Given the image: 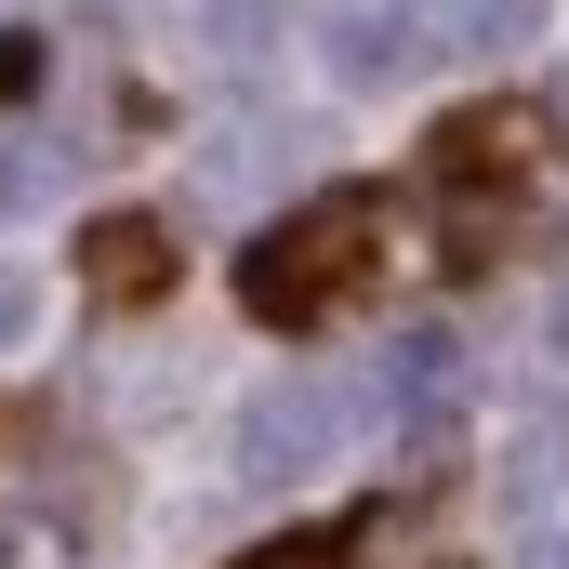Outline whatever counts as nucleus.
I'll list each match as a JSON object with an SVG mask.
<instances>
[{
  "mask_svg": "<svg viewBox=\"0 0 569 569\" xmlns=\"http://www.w3.org/2000/svg\"><path fill=\"white\" fill-rule=\"evenodd\" d=\"M425 53H437L425 0H331V67L345 80H411Z\"/></svg>",
  "mask_w": 569,
  "mask_h": 569,
  "instance_id": "4",
  "label": "nucleus"
},
{
  "mask_svg": "<svg viewBox=\"0 0 569 569\" xmlns=\"http://www.w3.org/2000/svg\"><path fill=\"white\" fill-rule=\"evenodd\" d=\"M80 279L107 291V305H146V291H172V239H159L146 212H107V226L80 239Z\"/></svg>",
  "mask_w": 569,
  "mask_h": 569,
  "instance_id": "5",
  "label": "nucleus"
},
{
  "mask_svg": "<svg viewBox=\"0 0 569 569\" xmlns=\"http://www.w3.org/2000/svg\"><path fill=\"white\" fill-rule=\"evenodd\" d=\"M239 569H358V543H252Z\"/></svg>",
  "mask_w": 569,
  "mask_h": 569,
  "instance_id": "8",
  "label": "nucleus"
},
{
  "mask_svg": "<svg viewBox=\"0 0 569 569\" xmlns=\"http://www.w3.org/2000/svg\"><path fill=\"white\" fill-rule=\"evenodd\" d=\"M13 199H27V146H0V212H13Z\"/></svg>",
  "mask_w": 569,
  "mask_h": 569,
  "instance_id": "10",
  "label": "nucleus"
},
{
  "mask_svg": "<svg viewBox=\"0 0 569 569\" xmlns=\"http://www.w3.org/2000/svg\"><path fill=\"white\" fill-rule=\"evenodd\" d=\"M385 252H398L385 199H371V186H331V199H305L291 226H266V239L239 252V305H252V318H279V331H318V318L371 279Z\"/></svg>",
  "mask_w": 569,
  "mask_h": 569,
  "instance_id": "1",
  "label": "nucleus"
},
{
  "mask_svg": "<svg viewBox=\"0 0 569 569\" xmlns=\"http://www.w3.org/2000/svg\"><path fill=\"white\" fill-rule=\"evenodd\" d=\"M0 557H13V530H0Z\"/></svg>",
  "mask_w": 569,
  "mask_h": 569,
  "instance_id": "13",
  "label": "nucleus"
},
{
  "mask_svg": "<svg viewBox=\"0 0 569 569\" xmlns=\"http://www.w3.org/2000/svg\"><path fill=\"white\" fill-rule=\"evenodd\" d=\"M543 146H557L543 107H463V120H437V186H450V212H463V252L503 239V212H517V186L543 172Z\"/></svg>",
  "mask_w": 569,
  "mask_h": 569,
  "instance_id": "2",
  "label": "nucleus"
},
{
  "mask_svg": "<svg viewBox=\"0 0 569 569\" xmlns=\"http://www.w3.org/2000/svg\"><path fill=\"white\" fill-rule=\"evenodd\" d=\"M371 411H385V398H358V385H266V398L239 411V477H331Z\"/></svg>",
  "mask_w": 569,
  "mask_h": 569,
  "instance_id": "3",
  "label": "nucleus"
},
{
  "mask_svg": "<svg viewBox=\"0 0 569 569\" xmlns=\"http://www.w3.org/2000/svg\"><path fill=\"white\" fill-rule=\"evenodd\" d=\"M557 569H569V543H557Z\"/></svg>",
  "mask_w": 569,
  "mask_h": 569,
  "instance_id": "14",
  "label": "nucleus"
},
{
  "mask_svg": "<svg viewBox=\"0 0 569 569\" xmlns=\"http://www.w3.org/2000/svg\"><path fill=\"white\" fill-rule=\"evenodd\" d=\"M450 385H463V345H398V371H385V398H398V411H450Z\"/></svg>",
  "mask_w": 569,
  "mask_h": 569,
  "instance_id": "7",
  "label": "nucleus"
},
{
  "mask_svg": "<svg viewBox=\"0 0 569 569\" xmlns=\"http://www.w3.org/2000/svg\"><path fill=\"white\" fill-rule=\"evenodd\" d=\"M557 463H569V411H557Z\"/></svg>",
  "mask_w": 569,
  "mask_h": 569,
  "instance_id": "12",
  "label": "nucleus"
},
{
  "mask_svg": "<svg viewBox=\"0 0 569 569\" xmlns=\"http://www.w3.org/2000/svg\"><path fill=\"white\" fill-rule=\"evenodd\" d=\"M557 358H569V305H557Z\"/></svg>",
  "mask_w": 569,
  "mask_h": 569,
  "instance_id": "11",
  "label": "nucleus"
},
{
  "mask_svg": "<svg viewBox=\"0 0 569 569\" xmlns=\"http://www.w3.org/2000/svg\"><path fill=\"white\" fill-rule=\"evenodd\" d=\"M425 27L463 40V53H517V40H543V0H437Z\"/></svg>",
  "mask_w": 569,
  "mask_h": 569,
  "instance_id": "6",
  "label": "nucleus"
},
{
  "mask_svg": "<svg viewBox=\"0 0 569 569\" xmlns=\"http://www.w3.org/2000/svg\"><path fill=\"white\" fill-rule=\"evenodd\" d=\"M27 305H40V291H27V279H0V345L27 331Z\"/></svg>",
  "mask_w": 569,
  "mask_h": 569,
  "instance_id": "9",
  "label": "nucleus"
}]
</instances>
